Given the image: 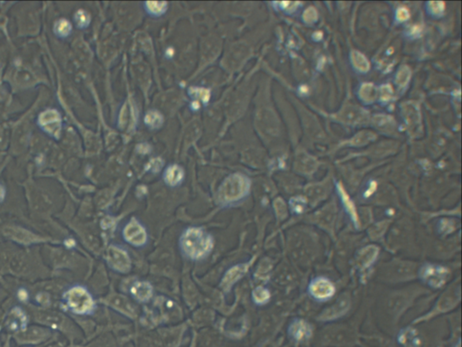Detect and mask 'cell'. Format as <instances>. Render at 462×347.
<instances>
[{"instance_id":"obj_17","label":"cell","mask_w":462,"mask_h":347,"mask_svg":"<svg viewBox=\"0 0 462 347\" xmlns=\"http://www.w3.org/2000/svg\"><path fill=\"white\" fill-rule=\"evenodd\" d=\"M271 299V293L268 289L259 286L252 291V300L257 306H264L269 302Z\"/></svg>"},{"instance_id":"obj_25","label":"cell","mask_w":462,"mask_h":347,"mask_svg":"<svg viewBox=\"0 0 462 347\" xmlns=\"http://www.w3.org/2000/svg\"><path fill=\"white\" fill-rule=\"evenodd\" d=\"M349 111V110H348ZM359 116H361V113L360 112H358L356 109L355 108H352V110L349 111L348 113L346 112L342 117H345L346 121H349V122H351V121H356V119H357Z\"/></svg>"},{"instance_id":"obj_12","label":"cell","mask_w":462,"mask_h":347,"mask_svg":"<svg viewBox=\"0 0 462 347\" xmlns=\"http://www.w3.org/2000/svg\"><path fill=\"white\" fill-rule=\"evenodd\" d=\"M184 169L179 165H171L165 169L163 174V179L166 186L177 187L184 180Z\"/></svg>"},{"instance_id":"obj_28","label":"cell","mask_w":462,"mask_h":347,"mask_svg":"<svg viewBox=\"0 0 462 347\" xmlns=\"http://www.w3.org/2000/svg\"><path fill=\"white\" fill-rule=\"evenodd\" d=\"M397 17L399 20H406L409 17V12L405 8H400L397 11Z\"/></svg>"},{"instance_id":"obj_26","label":"cell","mask_w":462,"mask_h":347,"mask_svg":"<svg viewBox=\"0 0 462 347\" xmlns=\"http://www.w3.org/2000/svg\"><path fill=\"white\" fill-rule=\"evenodd\" d=\"M372 91H373V88H372V86H364L361 91L362 97H363V98H365V99H367V100H370V96H371Z\"/></svg>"},{"instance_id":"obj_7","label":"cell","mask_w":462,"mask_h":347,"mask_svg":"<svg viewBox=\"0 0 462 347\" xmlns=\"http://www.w3.org/2000/svg\"><path fill=\"white\" fill-rule=\"evenodd\" d=\"M308 292L313 299L322 302L333 297L335 287L329 278L318 277L314 278L309 284Z\"/></svg>"},{"instance_id":"obj_8","label":"cell","mask_w":462,"mask_h":347,"mask_svg":"<svg viewBox=\"0 0 462 347\" xmlns=\"http://www.w3.org/2000/svg\"><path fill=\"white\" fill-rule=\"evenodd\" d=\"M250 262L240 263L235 266L229 268V270L224 273L223 277L220 280V287L224 291L228 292L229 289L232 288L234 284L237 283L239 279L243 278L245 274L248 272L249 268Z\"/></svg>"},{"instance_id":"obj_9","label":"cell","mask_w":462,"mask_h":347,"mask_svg":"<svg viewBox=\"0 0 462 347\" xmlns=\"http://www.w3.org/2000/svg\"><path fill=\"white\" fill-rule=\"evenodd\" d=\"M351 307V299L347 295L341 296L338 299L334 305L328 308L327 309L323 310V312L320 315L319 319L320 321H331L338 319L340 316L345 315Z\"/></svg>"},{"instance_id":"obj_22","label":"cell","mask_w":462,"mask_h":347,"mask_svg":"<svg viewBox=\"0 0 462 347\" xmlns=\"http://www.w3.org/2000/svg\"><path fill=\"white\" fill-rule=\"evenodd\" d=\"M75 22L78 27L85 28L90 25L91 16L84 10H79L75 14Z\"/></svg>"},{"instance_id":"obj_13","label":"cell","mask_w":462,"mask_h":347,"mask_svg":"<svg viewBox=\"0 0 462 347\" xmlns=\"http://www.w3.org/2000/svg\"><path fill=\"white\" fill-rule=\"evenodd\" d=\"M379 249L376 246H367L361 249L356 254V262L362 270L370 267L377 260Z\"/></svg>"},{"instance_id":"obj_6","label":"cell","mask_w":462,"mask_h":347,"mask_svg":"<svg viewBox=\"0 0 462 347\" xmlns=\"http://www.w3.org/2000/svg\"><path fill=\"white\" fill-rule=\"evenodd\" d=\"M124 240L135 248H141L148 242V233L143 225L136 218L128 222L122 230Z\"/></svg>"},{"instance_id":"obj_29","label":"cell","mask_w":462,"mask_h":347,"mask_svg":"<svg viewBox=\"0 0 462 347\" xmlns=\"http://www.w3.org/2000/svg\"><path fill=\"white\" fill-rule=\"evenodd\" d=\"M4 196H5V190L3 187H0V202L3 200Z\"/></svg>"},{"instance_id":"obj_4","label":"cell","mask_w":462,"mask_h":347,"mask_svg":"<svg viewBox=\"0 0 462 347\" xmlns=\"http://www.w3.org/2000/svg\"><path fill=\"white\" fill-rule=\"evenodd\" d=\"M450 271L448 268L427 263L420 269L419 278L431 289H441L446 283Z\"/></svg>"},{"instance_id":"obj_20","label":"cell","mask_w":462,"mask_h":347,"mask_svg":"<svg viewBox=\"0 0 462 347\" xmlns=\"http://www.w3.org/2000/svg\"><path fill=\"white\" fill-rule=\"evenodd\" d=\"M352 61L356 68L361 72H367L369 69V63L367 58L356 51L352 53Z\"/></svg>"},{"instance_id":"obj_2","label":"cell","mask_w":462,"mask_h":347,"mask_svg":"<svg viewBox=\"0 0 462 347\" xmlns=\"http://www.w3.org/2000/svg\"><path fill=\"white\" fill-rule=\"evenodd\" d=\"M250 180L242 174H232L220 185L217 193V203L221 207H230L249 195Z\"/></svg>"},{"instance_id":"obj_10","label":"cell","mask_w":462,"mask_h":347,"mask_svg":"<svg viewBox=\"0 0 462 347\" xmlns=\"http://www.w3.org/2000/svg\"><path fill=\"white\" fill-rule=\"evenodd\" d=\"M288 335L295 342H304L313 336V327L306 321L296 318L288 327Z\"/></svg>"},{"instance_id":"obj_23","label":"cell","mask_w":462,"mask_h":347,"mask_svg":"<svg viewBox=\"0 0 462 347\" xmlns=\"http://www.w3.org/2000/svg\"><path fill=\"white\" fill-rule=\"evenodd\" d=\"M290 204H291L292 213L295 214H300L304 212L306 202L303 198L296 197L291 200Z\"/></svg>"},{"instance_id":"obj_21","label":"cell","mask_w":462,"mask_h":347,"mask_svg":"<svg viewBox=\"0 0 462 347\" xmlns=\"http://www.w3.org/2000/svg\"><path fill=\"white\" fill-rule=\"evenodd\" d=\"M189 92H190L191 96L199 98V100L202 101L204 104H207L209 101H210V98H211L210 91L206 90V89H203V88L192 87L189 90Z\"/></svg>"},{"instance_id":"obj_15","label":"cell","mask_w":462,"mask_h":347,"mask_svg":"<svg viewBox=\"0 0 462 347\" xmlns=\"http://www.w3.org/2000/svg\"><path fill=\"white\" fill-rule=\"evenodd\" d=\"M338 190H339V193H340V197L342 199V202H343V205L345 207L346 211L348 212V214L350 215L352 222L354 225L356 226V229L359 228V221H358V216H357V214H356V208H355V205L353 202L351 201V198L349 196V194L346 193L344 188L341 187V185H339L338 186Z\"/></svg>"},{"instance_id":"obj_14","label":"cell","mask_w":462,"mask_h":347,"mask_svg":"<svg viewBox=\"0 0 462 347\" xmlns=\"http://www.w3.org/2000/svg\"><path fill=\"white\" fill-rule=\"evenodd\" d=\"M397 342L402 347H420L421 346L419 334L413 327H406L399 332Z\"/></svg>"},{"instance_id":"obj_24","label":"cell","mask_w":462,"mask_h":347,"mask_svg":"<svg viewBox=\"0 0 462 347\" xmlns=\"http://www.w3.org/2000/svg\"><path fill=\"white\" fill-rule=\"evenodd\" d=\"M410 78V70L407 67H403L399 71L396 81L399 84H405Z\"/></svg>"},{"instance_id":"obj_3","label":"cell","mask_w":462,"mask_h":347,"mask_svg":"<svg viewBox=\"0 0 462 347\" xmlns=\"http://www.w3.org/2000/svg\"><path fill=\"white\" fill-rule=\"evenodd\" d=\"M68 308L75 314L90 315L95 309V302L91 293L82 287H74L65 294Z\"/></svg>"},{"instance_id":"obj_16","label":"cell","mask_w":462,"mask_h":347,"mask_svg":"<svg viewBox=\"0 0 462 347\" xmlns=\"http://www.w3.org/2000/svg\"><path fill=\"white\" fill-rule=\"evenodd\" d=\"M144 9L149 16L153 17H160L164 16L167 11V2H145Z\"/></svg>"},{"instance_id":"obj_1","label":"cell","mask_w":462,"mask_h":347,"mask_svg":"<svg viewBox=\"0 0 462 347\" xmlns=\"http://www.w3.org/2000/svg\"><path fill=\"white\" fill-rule=\"evenodd\" d=\"M214 239L201 227H188L179 239V249L182 256L191 262H200L207 258L213 250Z\"/></svg>"},{"instance_id":"obj_18","label":"cell","mask_w":462,"mask_h":347,"mask_svg":"<svg viewBox=\"0 0 462 347\" xmlns=\"http://www.w3.org/2000/svg\"><path fill=\"white\" fill-rule=\"evenodd\" d=\"M164 123V117L156 111H149L144 116V124L151 129H157L162 127Z\"/></svg>"},{"instance_id":"obj_27","label":"cell","mask_w":462,"mask_h":347,"mask_svg":"<svg viewBox=\"0 0 462 347\" xmlns=\"http://www.w3.org/2000/svg\"><path fill=\"white\" fill-rule=\"evenodd\" d=\"M308 16L310 17L308 19V22H312L315 20V19L317 18V13H316L315 9H314V8H309L308 10L306 11L305 14H304V18L306 19Z\"/></svg>"},{"instance_id":"obj_19","label":"cell","mask_w":462,"mask_h":347,"mask_svg":"<svg viewBox=\"0 0 462 347\" xmlns=\"http://www.w3.org/2000/svg\"><path fill=\"white\" fill-rule=\"evenodd\" d=\"M54 32L61 38H66L71 32V25L68 20L62 19L55 24Z\"/></svg>"},{"instance_id":"obj_5","label":"cell","mask_w":462,"mask_h":347,"mask_svg":"<svg viewBox=\"0 0 462 347\" xmlns=\"http://www.w3.org/2000/svg\"><path fill=\"white\" fill-rule=\"evenodd\" d=\"M106 261L108 267L115 272L127 274L132 269V262L128 251L117 245H110L107 251Z\"/></svg>"},{"instance_id":"obj_11","label":"cell","mask_w":462,"mask_h":347,"mask_svg":"<svg viewBox=\"0 0 462 347\" xmlns=\"http://www.w3.org/2000/svg\"><path fill=\"white\" fill-rule=\"evenodd\" d=\"M130 295L134 300L140 304H145L153 298L154 288L152 284L145 280H137L130 287Z\"/></svg>"}]
</instances>
